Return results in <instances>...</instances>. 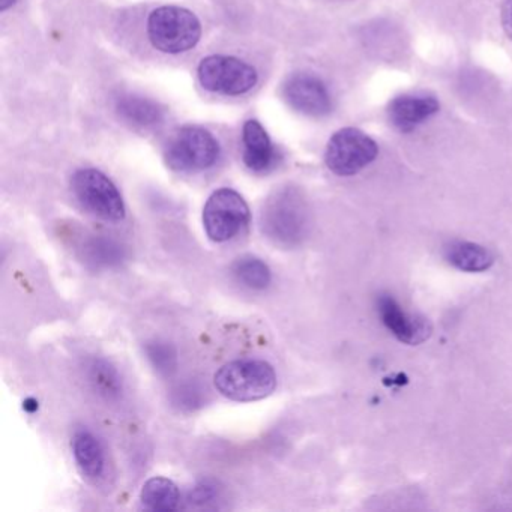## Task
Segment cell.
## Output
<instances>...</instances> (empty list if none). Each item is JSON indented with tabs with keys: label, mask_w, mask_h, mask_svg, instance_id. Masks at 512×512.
I'll return each mask as SVG.
<instances>
[{
	"label": "cell",
	"mask_w": 512,
	"mask_h": 512,
	"mask_svg": "<svg viewBox=\"0 0 512 512\" xmlns=\"http://www.w3.org/2000/svg\"><path fill=\"white\" fill-rule=\"evenodd\" d=\"M149 41L158 52L181 55L194 49L202 38V23L193 11L164 5L152 11L146 23Z\"/></svg>",
	"instance_id": "1"
},
{
	"label": "cell",
	"mask_w": 512,
	"mask_h": 512,
	"mask_svg": "<svg viewBox=\"0 0 512 512\" xmlns=\"http://www.w3.org/2000/svg\"><path fill=\"white\" fill-rule=\"evenodd\" d=\"M215 388L232 401L263 400L277 388V374L268 362L238 359L223 365L214 377Z\"/></svg>",
	"instance_id": "2"
},
{
	"label": "cell",
	"mask_w": 512,
	"mask_h": 512,
	"mask_svg": "<svg viewBox=\"0 0 512 512\" xmlns=\"http://www.w3.org/2000/svg\"><path fill=\"white\" fill-rule=\"evenodd\" d=\"M263 235L284 248L298 247L310 232L307 206L292 191L275 194L263 208L260 218Z\"/></svg>",
	"instance_id": "3"
},
{
	"label": "cell",
	"mask_w": 512,
	"mask_h": 512,
	"mask_svg": "<svg viewBox=\"0 0 512 512\" xmlns=\"http://www.w3.org/2000/svg\"><path fill=\"white\" fill-rule=\"evenodd\" d=\"M220 154V143L214 134L205 128L184 127L167 145L166 161L175 172H202L215 166Z\"/></svg>",
	"instance_id": "4"
},
{
	"label": "cell",
	"mask_w": 512,
	"mask_h": 512,
	"mask_svg": "<svg viewBox=\"0 0 512 512\" xmlns=\"http://www.w3.org/2000/svg\"><path fill=\"white\" fill-rule=\"evenodd\" d=\"M197 74L203 89L227 97L247 94L259 83L256 68L235 56H208L200 62Z\"/></svg>",
	"instance_id": "5"
},
{
	"label": "cell",
	"mask_w": 512,
	"mask_h": 512,
	"mask_svg": "<svg viewBox=\"0 0 512 512\" xmlns=\"http://www.w3.org/2000/svg\"><path fill=\"white\" fill-rule=\"evenodd\" d=\"M379 154V146L358 128H341L326 145L325 164L334 175L353 176L370 166Z\"/></svg>",
	"instance_id": "6"
},
{
	"label": "cell",
	"mask_w": 512,
	"mask_h": 512,
	"mask_svg": "<svg viewBox=\"0 0 512 512\" xmlns=\"http://www.w3.org/2000/svg\"><path fill=\"white\" fill-rule=\"evenodd\" d=\"M71 188L79 202L97 217L106 221H122L125 203L112 179L98 169H80L71 179Z\"/></svg>",
	"instance_id": "7"
},
{
	"label": "cell",
	"mask_w": 512,
	"mask_h": 512,
	"mask_svg": "<svg viewBox=\"0 0 512 512\" xmlns=\"http://www.w3.org/2000/svg\"><path fill=\"white\" fill-rule=\"evenodd\" d=\"M250 221V208L244 197L232 188H220L206 200L203 227L214 242H226L238 235Z\"/></svg>",
	"instance_id": "8"
},
{
	"label": "cell",
	"mask_w": 512,
	"mask_h": 512,
	"mask_svg": "<svg viewBox=\"0 0 512 512\" xmlns=\"http://www.w3.org/2000/svg\"><path fill=\"white\" fill-rule=\"evenodd\" d=\"M284 97L296 112L311 118H323L332 112V97L328 86L313 74H295L284 85Z\"/></svg>",
	"instance_id": "9"
},
{
	"label": "cell",
	"mask_w": 512,
	"mask_h": 512,
	"mask_svg": "<svg viewBox=\"0 0 512 512\" xmlns=\"http://www.w3.org/2000/svg\"><path fill=\"white\" fill-rule=\"evenodd\" d=\"M440 104L436 97L428 94H404L395 97L388 106L389 124L407 134L439 113Z\"/></svg>",
	"instance_id": "10"
},
{
	"label": "cell",
	"mask_w": 512,
	"mask_h": 512,
	"mask_svg": "<svg viewBox=\"0 0 512 512\" xmlns=\"http://www.w3.org/2000/svg\"><path fill=\"white\" fill-rule=\"evenodd\" d=\"M380 319L397 340L406 344H419L427 340L430 326L424 319L412 316L392 296H382L377 301Z\"/></svg>",
	"instance_id": "11"
},
{
	"label": "cell",
	"mask_w": 512,
	"mask_h": 512,
	"mask_svg": "<svg viewBox=\"0 0 512 512\" xmlns=\"http://www.w3.org/2000/svg\"><path fill=\"white\" fill-rule=\"evenodd\" d=\"M244 163L253 172H265L274 160V145L263 125L256 119L245 122L242 128Z\"/></svg>",
	"instance_id": "12"
},
{
	"label": "cell",
	"mask_w": 512,
	"mask_h": 512,
	"mask_svg": "<svg viewBox=\"0 0 512 512\" xmlns=\"http://www.w3.org/2000/svg\"><path fill=\"white\" fill-rule=\"evenodd\" d=\"M71 446L80 473L88 481H98L106 470V455L100 440L91 431L82 428L74 433Z\"/></svg>",
	"instance_id": "13"
},
{
	"label": "cell",
	"mask_w": 512,
	"mask_h": 512,
	"mask_svg": "<svg viewBox=\"0 0 512 512\" xmlns=\"http://www.w3.org/2000/svg\"><path fill=\"white\" fill-rule=\"evenodd\" d=\"M86 379L92 391L107 401L118 400L122 395V379L115 367L106 359L92 358L86 362Z\"/></svg>",
	"instance_id": "14"
},
{
	"label": "cell",
	"mask_w": 512,
	"mask_h": 512,
	"mask_svg": "<svg viewBox=\"0 0 512 512\" xmlns=\"http://www.w3.org/2000/svg\"><path fill=\"white\" fill-rule=\"evenodd\" d=\"M83 259L92 268H115L125 260V248L107 236H91L83 242Z\"/></svg>",
	"instance_id": "15"
},
{
	"label": "cell",
	"mask_w": 512,
	"mask_h": 512,
	"mask_svg": "<svg viewBox=\"0 0 512 512\" xmlns=\"http://www.w3.org/2000/svg\"><path fill=\"white\" fill-rule=\"evenodd\" d=\"M143 506L151 511H175L181 494L178 485L163 476H155L145 482L140 494Z\"/></svg>",
	"instance_id": "16"
},
{
	"label": "cell",
	"mask_w": 512,
	"mask_h": 512,
	"mask_svg": "<svg viewBox=\"0 0 512 512\" xmlns=\"http://www.w3.org/2000/svg\"><path fill=\"white\" fill-rule=\"evenodd\" d=\"M119 116L136 127H152L163 119V109L143 97H124L116 104Z\"/></svg>",
	"instance_id": "17"
},
{
	"label": "cell",
	"mask_w": 512,
	"mask_h": 512,
	"mask_svg": "<svg viewBox=\"0 0 512 512\" xmlns=\"http://www.w3.org/2000/svg\"><path fill=\"white\" fill-rule=\"evenodd\" d=\"M446 257L454 268L464 272H484L494 263L490 251L472 242H457L451 245Z\"/></svg>",
	"instance_id": "18"
},
{
	"label": "cell",
	"mask_w": 512,
	"mask_h": 512,
	"mask_svg": "<svg viewBox=\"0 0 512 512\" xmlns=\"http://www.w3.org/2000/svg\"><path fill=\"white\" fill-rule=\"evenodd\" d=\"M232 272L239 283L253 290H263L271 284V269L257 257H241L233 263Z\"/></svg>",
	"instance_id": "19"
},
{
	"label": "cell",
	"mask_w": 512,
	"mask_h": 512,
	"mask_svg": "<svg viewBox=\"0 0 512 512\" xmlns=\"http://www.w3.org/2000/svg\"><path fill=\"white\" fill-rule=\"evenodd\" d=\"M146 356L152 367L161 376H172L178 370V352L175 347L166 341H152L146 344Z\"/></svg>",
	"instance_id": "20"
},
{
	"label": "cell",
	"mask_w": 512,
	"mask_h": 512,
	"mask_svg": "<svg viewBox=\"0 0 512 512\" xmlns=\"http://www.w3.org/2000/svg\"><path fill=\"white\" fill-rule=\"evenodd\" d=\"M205 389L197 382L179 383L172 391V404L182 412H194L205 404Z\"/></svg>",
	"instance_id": "21"
},
{
	"label": "cell",
	"mask_w": 512,
	"mask_h": 512,
	"mask_svg": "<svg viewBox=\"0 0 512 512\" xmlns=\"http://www.w3.org/2000/svg\"><path fill=\"white\" fill-rule=\"evenodd\" d=\"M218 496H220V487H218L217 482L205 479L190 491L188 500H190L191 505L202 506L214 502L215 499H218Z\"/></svg>",
	"instance_id": "22"
},
{
	"label": "cell",
	"mask_w": 512,
	"mask_h": 512,
	"mask_svg": "<svg viewBox=\"0 0 512 512\" xmlns=\"http://www.w3.org/2000/svg\"><path fill=\"white\" fill-rule=\"evenodd\" d=\"M500 19H502L503 31H505L506 37L512 41V0H503Z\"/></svg>",
	"instance_id": "23"
},
{
	"label": "cell",
	"mask_w": 512,
	"mask_h": 512,
	"mask_svg": "<svg viewBox=\"0 0 512 512\" xmlns=\"http://www.w3.org/2000/svg\"><path fill=\"white\" fill-rule=\"evenodd\" d=\"M17 0H0V11L5 13V11L10 10L16 5Z\"/></svg>",
	"instance_id": "24"
}]
</instances>
